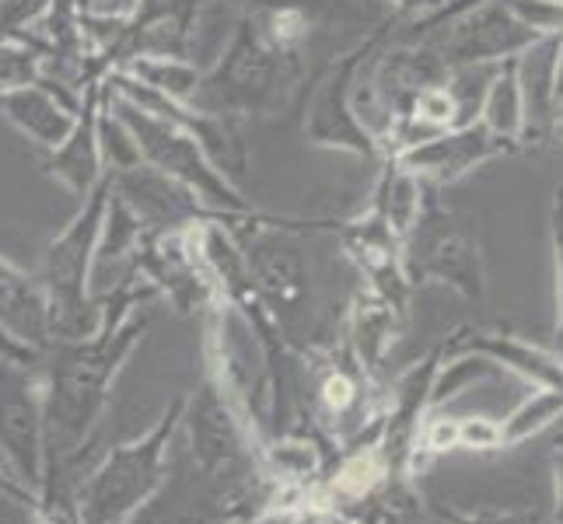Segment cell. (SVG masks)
<instances>
[{
  "mask_svg": "<svg viewBox=\"0 0 563 524\" xmlns=\"http://www.w3.org/2000/svg\"><path fill=\"white\" fill-rule=\"evenodd\" d=\"M109 112L130 133L141 165L162 171L172 182L189 189L192 197H197L213 218H221L224 224L252 218V207L242 197V189L235 182H228L224 175L210 165L200 141L192 137L186 126L162 120V115H154V112H144V109H137L133 102L120 99V94H112V91H109Z\"/></svg>",
  "mask_w": 563,
  "mask_h": 524,
  "instance_id": "cell-1",
  "label": "cell"
},
{
  "mask_svg": "<svg viewBox=\"0 0 563 524\" xmlns=\"http://www.w3.org/2000/svg\"><path fill=\"white\" fill-rule=\"evenodd\" d=\"M290 64H295V56H284L280 49L269 46L256 18L242 11L228 46L213 60V67L203 70L200 88L192 91L189 105L213 115H228V120L266 115L277 105V94Z\"/></svg>",
  "mask_w": 563,
  "mask_h": 524,
  "instance_id": "cell-2",
  "label": "cell"
},
{
  "mask_svg": "<svg viewBox=\"0 0 563 524\" xmlns=\"http://www.w3.org/2000/svg\"><path fill=\"white\" fill-rule=\"evenodd\" d=\"M388 38H393V25H385L372 38H364V43H357L354 49H346L322 70L316 94H312V105H308V115H305L308 144L325 147V150L357 154V158H372V161L385 158L378 141L367 133V126L357 115L354 85H357V74L364 70V64L372 60Z\"/></svg>",
  "mask_w": 563,
  "mask_h": 524,
  "instance_id": "cell-3",
  "label": "cell"
},
{
  "mask_svg": "<svg viewBox=\"0 0 563 524\" xmlns=\"http://www.w3.org/2000/svg\"><path fill=\"white\" fill-rule=\"evenodd\" d=\"M112 203V175L95 186L77 218L53 238L46 248V294H49V322L53 325H81L85 319V283L91 263L99 256L102 227Z\"/></svg>",
  "mask_w": 563,
  "mask_h": 524,
  "instance_id": "cell-4",
  "label": "cell"
},
{
  "mask_svg": "<svg viewBox=\"0 0 563 524\" xmlns=\"http://www.w3.org/2000/svg\"><path fill=\"white\" fill-rule=\"evenodd\" d=\"M536 38L539 35L508 8V0H490L444 22L431 46L449 67H483L515 60Z\"/></svg>",
  "mask_w": 563,
  "mask_h": 524,
  "instance_id": "cell-5",
  "label": "cell"
},
{
  "mask_svg": "<svg viewBox=\"0 0 563 524\" xmlns=\"http://www.w3.org/2000/svg\"><path fill=\"white\" fill-rule=\"evenodd\" d=\"M500 150H508V144L497 141L494 133L476 120L465 126L431 133V137H423L396 154H385V158H396L406 171H413L420 182L452 186L462 175L479 168L483 161L497 158Z\"/></svg>",
  "mask_w": 563,
  "mask_h": 524,
  "instance_id": "cell-6",
  "label": "cell"
},
{
  "mask_svg": "<svg viewBox=\"0 0 563 524\" xmlns=\"http://www.w3.org/2000/svg\"><path fill=\"white\" fill-rule=\"evenodd\" d=\"M106 105H109V85L102 77V81H91L81 91V105H77V123L70 130V137L56 150H46V158H43V168L49 179H56L81 200L106 179V171H109L106 150H102Z\"/></svg>",
  "mask_w": 563,
  "mask_h": 524,
  "instance_id": "cell-7",
  "label": "cell"
},
{
  "mask_svg": "<svg viewBox=\"0 0 563 524\" xmlns=\"http://www.w3.org/2000/svg\"><path fill=\"white\" fill-rule=\"evenodd\" d=\"M109 175H112L115 200L141 221L144 231H183V227H192L213 218L189 189H183L179 182H172L168 175L154 171L141 161L130 168H115Z\"/></svg>",
  "mask_w": 563,
  "mask_h": 524,
  "instance_id": "cell-8",
  "label": "cell"
},
{
  "mask_svg": "<svg viewBox=\"0 0 563 524\" xmlns=\"http://www.w3.org/2000/svg\"><path fill=\"white\" fill-rule=\"evenodd\" d=\"M77 105H81V99L64 94L46 77L35 85L0 94V115L43 150H56L70 137V130L77 123Z\"/></svg>",
  "mask_w": 563,
  "mask_h": 524,
  "instance_id": "cell-9",
  "label": "cell"
},
{
  "mask_svg": "<svg viewBox=\"0 0 563 524\" xmlns=\"http://www.w3.org/2000/svg\"><path fill=\"white\" fill-rule=\"evenodd\" d=\"M560 38L563 35H539L532 46H526L515 56L521 109H526V130H521V141H542L553 133Z\"/></svg>",
  "mask_w": 563,
  "mask_h": 524,
  "instance_id": "cell-10",
  "label": "cell"
},
{
  "mask_svg": "<svg viewBox=\"0 0 563 524\" xmlns=\"http://www.w3.org/2000/svg\"><path fill=\"white\" fill-rule=\"evenodd\" d=\"M0 325L14 339L43 343L49 333V304L22 269L0 256Z\"/></svg>",
  "mask_w": 563,
  "mask_h": 524,
  "instance_id": "cell-11",
  "label": "cell"
},
{
  "mask_svg": "<svg viewBox=\"0 0 563 524\" xmlns=\"http://www.w3.org/2000/svg\"><path fill=\"white\" fill-rule=\"evenodd\" d=\"M423 182L413 171H406L396 158H382V175L375 186V213L396 231V238L406 245L423 218Z\"/></svg>",
  "mask_w": 563,
  "mask_h": 524,
  "instance_id": "cell-12",
  "label": "cell"
},
{
  "mask_svg": "<svg viewBox=\"0 0 563 524\" xmlns=\"http://www.w3.org/2000/svg\"><path fill=\"white\" fill-rule=\"evenodd\" d=\"M479 123L508 147L521 144L526 109H521V88H518L515 60L497 64V70L490 74V81H487V88H483V99H479Z\"/></svg>",
  "mask_w": 563,
  "mask_h": 524,
  "instance_id": "cell-13",
  "label": "cell"
},
{
  "mask_svg": "<svg viewBox=\"0 0 563 524\" xmlns=\"http://www.w3.org/2000/svg\"><path fill=\"white\" fill-rule=\"evenodd\" d=\"M343 245L375 280H382L388 274H399L402 242L396 238V231L388 227L375 210H367L364 218H357L354 224L343 227Z\"/></svg>",
  "mask_w": 563,
  "mask_h": 524,
  "instance_id": "cell-14",
  "label": "cell"
},
{
  "mask_svg": "<svg viewBox=\"0 0 563 524\" xmlns=\"http://www.w3.org/2000/svg\"><path fill=\"white\" fill-rule=\"evenodd\" d=\"M120 70L130 74L133 81H141L144 88L168 94V99H176V102H189L203 77V70L197 64L183 60V56H133Z\"/></svg>",
  "mask_w": 563,
  "mask_h": 524,
  "instance_id": "cell-15",
  "label": "cell"
},
{
  "mask_svg": "<svg viewBox=\"0 0 563 524\" xmlns=\"http://www.w3.org/2000/svg\"><path fill=\"white\" fill-rule=\"evenodd\" d=\"M473 349L504 360L508 367H515L518 375L532 378L539 388H560L563 392V360L556 354H542V349L521 343V339H508V336L504 339H476Z\"/></svg>",
  "mask_w": 563,
  "mask_h": 524,
  "instance_id": "cell-16",
  "label": "cell"
},
{
  "mask_svg": "<svg viewBox=\"0 0 563 524\" xmlns=\"http://www.w3.org/2000/svg\"><path fill=\"white\" fill-rule=\"evenodd\" d=\"M427 274L441 277L444 283L462 287L465 294H479V259L476 248L465 242L459 231H444V235L427 248Z\"/></svg>",
  "mask_w": 563,
  "mask_h": 524,
  "instance_id": "cell-17",
  "label": "cell"
},
{
  "mask_svg": "<svg viewBox=\"0 0 563 524\" xmlns=\"http://www.w3.org/2000/svg\"><path fill=\"white\" fill-rule=\"evenodd\" d=\"M560 416H563V392L560 388H536V392L500 423L504 448H518V444L532 441L536 434H542Z\"/></svg>",
  "mask_w": 563,
  "mask_h": 524,
  "instance_id": "cell-18",
  "label": "cell"
},
{
  "mask_svg": "<svg viewBox=\"0 0 563 524\" xmlns=\"http://www.w3.org/2000/svg\"><path fill=\"white\" fill-rule=\"evenodd\" d=\"M256 18L263 38L284 56H298L312 35V11L305 8H274V11H249Z\"/></svg>",
  "mask_w": 563,
  "mask_h": 524,
  "instance_id": "cell-19",
  "label": "cell"
},
{
  "mask_svg": "<svg viewBox=\"0 0 563 524\" xmlns=\"http://www.w3.org/2000/svg\"><path fill=\"white\" fill-rule=\"evenodd\" d=\"M46 77V60L32 43H0V94Z\"/></svg>",
  "mask_w": 563,
  "mask_h": 524,
  "instance_id": "cell-20",
  "label": "cell"
},
{
  "mask_svg": "<svg viewBox=\"0 0 563 524\" xmlns=\"http://www.w3.org/2000/svg\"><path fill=\"white\" fill-rule=\"evenodd\" d=\"M46 8L49 0H0V43H22Z\"/></svg>",
  "mask_w": 563,
  "mask_h": 524,
  "instance_id": "cell-21",
  "label": "cell"
},
{
  "mask_svg": "<svg viewBox=\"0 0 563 524\" xmlns=\"http://www.w3.org/2000/svg\"><path fill=\"white\" fill-rule=\"evenodd\" d=\"M550 238H553V269H556V357L563 360V182L553 189Z\"/></svg>",
  "mask_w": 563,
  "mask_h": 524,
  "instance_id": "cell-22",
  "label": "cell"
},
{
  "mask_svg": "<svg viewBox=\"0 0 563 524\" xmlns=\"http://www.w3.org/2000/svg\"><path fill=\"white\" fill-rule=\"evenodd\" d=\"M479 4H490V0H449V4H441L438 11H431V14L417 18L413 29H406L402 43H420L423 35L438 32L444 22H452V18H459V14H465V11H473V8H479Z\"/></svg>",
  "mask_w": 563,
  "mask_h": 524,
  "instance_id": "cell-23",
  "label": "cell"
},
{
  "mask_svg": "<svg viewBox=\"0 0 563 524\" xmlns=\"http://www.w3.org/2000/svg\"><path fill=\"white\" fill-rule=\"evenodd\" d=\"M459 444L462 448H473V451H494L504 448L500 441V423L490 416H470L459 423Z\"/></svg>",
  "mask_w": 563,
  "mask_h": 524,
  "instance_id": "cell-24",
  "label": "cell"
},
{
  "mask_svg": "<svg viewBox=\"0 0 563 524\" xmlns=\"http://www.w3.org/2000/svg\"><path fill=\"white\" fill-rule=\"evenodd\" d=\"M239 11H274V8H305V11H340V0H224Z\"/></svg>",
  "mask_w": 563,
  "mask_h": 524,
  "instance_id": "cell-25",
  "label": "cell"
},
{
  "mask_svg": "<svg viewBox=\"0 0 563 524\" xmlns=\"http://www.w3.org/2000/svg\"><path fill=\"white\" fill-rule=\"evenodd\" d=\"M85 14H106V18H130L133 8L141 4V0H77Z\"/></svg>",
  "mask_w": 563,
  "mask_h": 524,
  "instance_id": "cell-26",
  "label": "cell"
},
{
  "mask_svg": "<svg viewBox=\"0 0 563 524\" xmlns=\"http://www.w3.org/2000/svg\"><path fill=\"white\" fill-rule=\"evenodd\" d=\"M427 444H431L434 451L455 448L459 444V420H434L431 431H427Z\"/></svg>",
  "mask_w": 563,
  "mask_h": 524,
  "instance_id": "cell-27",
  "label": "cell"
},
{
  "mask_svg": "<svg viewBox=\"0 0 563 524\" xmlns=\"http://www.w3.org/2000/svg\"><path fill=\"white\" fill-rule=\"evenodd\" d=\"M351 381H346V378H329V384H325V399L329 402H333V405H343V402H351Z\"/></svg>",
  "mask_w": 563,
  "mask_h": 524,
  "instance_id": "cell-28",
  "label": "cell"
},
{
  "mask_svg": "<svg viewBox=\"0 0 563 524\" xmlns=\"http://www.w3.org/2000/svg\"><path fill=\"white\" fill-rule=\"evenodd\" d=\"M563 99V38H560V64H556V102Z\"/></svg>",
  "mask_w": 563,
  "mask_h": 524,
  "instance_id": "cell-29",
  "label": "cell"
},
{
  "mask_svg": "<svg viewBox=\"0 0 563 524\" xmlns=\"http://www.w3.org/2000/svg\"><path fill=\"white\" fill-rule=\"evenodd\" d=\"M560 4H563V0H560Z\"/></svg>",
  "mask_w": 563,
  "mask_h": 524,
  "instance_id": "cell-30",
  "label": "cell"
}]
</instances>
